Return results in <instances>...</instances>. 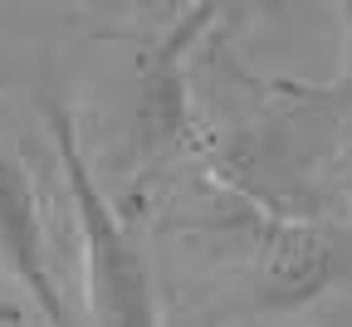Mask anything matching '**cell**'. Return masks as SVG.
I'll list each match as a JSON object with an SVG mask.
<instances>
[{
  "mask_svg": "<svg viewBox=\"0 0 352 327\" xmlns=\"http://www.w3.org/2000/svg\"><path fill=\"white\" fill-rule=\"evenodd\" d=\"M50 137L69 181L74 225L83 245V284H88V322L94 327H157V298H152V273L142 249L132 245L127 225L118 220L113 201L98 191L88 157L78 147V127L59 98L44 103Z\"/></svg>",
  "mask_w": 352,
  "mask_h": 327,
  "instance_id": "1",
  "label": "cell"
},
{
  "mask_svg": "<svg viewBox=\"0 0 352 327\" xmlns=\"http://www.w3.org/2000/svg\"><path fill=\"white\" fill-rule=\"evenodd\" d=\"M0 269L15 278L20 293H30V303L39 308V317L50 327H78L59 278H54V259H50V240H44L34 185L6 147H0Z\"/></svg>",
  "mask_w": 352,
  "mask_h": 327,
  "instance_id": "2",
  "label": "cell"
},
{
  "mask_svg": "<svg viewBox=\"0 0 352 327\" xmlns=\"http://www.w3.org/2000/svg\"><path fill=\"white\" fill-rule=\"evenodd\" d=\"M215 15V5L191 10L182 25H176L157 49L142 59V78H138V108H132V142L147 161L166 157L176 142H182L186 127V83H182V54L186 44L206 30V20Z\"/></svg>",
  "mask_w": 352,
  "mask_h": 327,
  "instance_id": "3",
  "label": "cell"
},
{
  "mask_svg": "<svg viewBox=\"0 0 352 327\" xmlns=\"http://www.w3.org/2000/svg\"><path fill=\"white\" fill-rule=\"evenodd\" d=\"M328 278H333V245L318 235V229L284 225V229L270 235V245L259 254V289L274 303L314 298Z\"/></svg>",
  "mask_w": 352,
  "mask_h": 327,
  "instance_id": "4",
  "label": "cell"
},
{
  "mask_svg": "<svg viewBox=\"0 0 352 327\" xmlns=\"http://www.w3.org/2000/svg\"><path fill=\"white\" fill-rule=\"evenodd\" d=\"M25 322V308L20 303H6V298H0V327H20Z\"/></svg>",
  "mask_w": 352,
  "mask_h": 327,
  "instance_id": "5",
  "label": "cell"
}]
</instances>
